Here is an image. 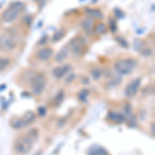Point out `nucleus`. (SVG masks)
I'll return each instance as SVG.
<instances>
[{
  "instance_id": "1",
  "label": "nucleus",
  "mask_w": 155,
  "mask_h": 155,
  "mask_svg": "<svg viewBox=\"0 0 155 155\" xmlns=\"http://www.w3.org/2000/svg\"><path fill=\"white\" fill-rule=\"evenodd\" d=\"M32 147H33V141L27 134H25V136L20 137L17 140L16 143H15L14 149L20 155H26L31 151Z\"/></svg>"
},
{
  "instance_id": "2",
  "label": "nucleus",
  "mask_w": 155,
  "mask_h": 155,
  "mask_svg": "<svg viewBox=\"0 0 155 155\" xmlns=\"http://www.w3.org/2000/svg\"><path fill=\"white\" fill-rule=\"evenodd\" d=\"M137 65V62L134 59H125V60H119L115 63V71L118 74H122V76H125V74H131L134 68Z\"/></svg>"
},
{
  "instance_id": "3",
  "label": "nucleus",
  "mask_w": 155,
  "mask_h": 155,
  "mask_svg": "<svg viewBox=\"0 0 155 155\" xmlns=\"http://www.w3.org/2000/svg\"><path fill=\"white\" fill-rule=\"evenodd\" d=\"M32 92L36 95H39L45 89V77L41 74H35L31 78Z\"/></svg>"
},
{
  "instance_id": "4",
  "label": "nucleus",
  "mask_w": 155,
  "mask_h": 155,
  "mask_svg": "<svg viewBox=\"0 0 155 155\" xmlns=\"http://www.w3.org/2000/svg\"><path fill=\"white\" fill-rule=\"evenodd\" d=\"M86 45V41L82 37H74L68 42V48H71L74 55H81L83 53L84 47Z\"/></svg>"
},
{
  "instance_id": "5",
  "label": "nucleus",
  "mask_w": 155,
  "mask_h": 155,
  "mask_svg": "<svg viewBox=\"0 0 155 155\" xmlns=\"http://www.w3.org/2000/svg\"><path fill=\"white\" fill-rule=\"evenodd\" d=\"M17 47V42L12 35H0V48L4 51H12Z\"/></svg>"
},
{
  "instance_id": "6",
  "label": "nucleus",
  "mask_w": 155,
  "mask_h": 155,
  "mask_svg": "<svg viewBox=\"0 0 155 155\" xmlns=\"http://www.w3.org/2000/svg\"><path fill=\"white\" fill-rule=\"evenodd\" d=\"M19 12H20L19 11L14 9L8 6V8L5 9V11L3 12V14H2V16H1L2 21L6 24L12 23V22H14L15 20H17V18L19 17Z\"/></svg>"
},
{
  "instance_id": "7",
  "label": "nucleus",
  "mask_w": 155,
  "mask_h": 155,
  "mask_svg": "<svg viewBox=\"0 0 155 155\" xmlns=\"http://www.w3.org/2000/svg\"><path fill=\"white\" fill-rule=\"evenodd\" d=\"M141 86V79H136L128 84V86L125 89V95L127 97H134L137 94V90Z\"/></svg>"
},
{
  "instance_id": "8",
  "label": "nucleus",
  "mask_w": 155,
  "mask_h": 155,
  "mask_svg": "<svg viewBox=\"0 0 155 155\" xmlns=\"http://www.w3.org/2000/svg\"><path fill=\"white\" fill-rule=\"evenodd\" d=\"M53 55V49L51 48H44L41 50H39L36 54V58L41 61H47L52 57Z\"/></svg>"
},
{
  "instance_id": "9",
  "label": "nucleus",
  "mask_w": 155,
  "mask_h": 155,
  "mask_svg": "<svg viewBox=\"0 0 155 155\" xmlns=\"http://www.w3.org/2000/svg\"><path fill=\"white\" fill-rule=\"evenodd\" d=\"M69 68H71V66L67 65V64L66 65H63V66H58V67H56V68L53 69L52 74H53L56 79H61V78L69 71Z\"/></svg>"
},
{
  "instance_id": "10",
  "label": "nucleus",
  "mask_w": 155,
  "mask_h": 155,
  "mask_svg": "<svg viewBox=\"0 0 155 155\" xmlns=\"http://www.w3.org/2000/svg\"><path fill=\"white\" fill-rule=\"evenodd\" d=\"M68 53H69V48L67 46H64L63 48L56 54V56H55V61H56L57 63H60V62L64 61V60L67 58V56H68Z\"/></svg>"
},
{
  "instance_id": "11",
  "label": "nucleus",
  "mask_w": 155,
  "mask_h": 155,
  "mask_svg": "<svg viewBox=\"0 0 155 155\" xmlns=\"http://www.w3.org/2000/svg\"><path fill=\"white\" fill-rule=\"evenodd\" d=\"M93 24H94V21L92 18H87V19H84L83 22L81 23V26L82 28L87 34H90L92 31H93Z\"/></svg>"
},
{
  "instance_id": "12",
  "label": "nucleus",
  "mask_w": 155,
  "mask_h": 155,
  "mask_svg": "<svg viewBox=\"0 0 155 155\" xmlns=\"http://www.w3.org/2000/svg\"><path fill=\"white\" fill-rule=\"evenodd\" d=\"M85 12H86L90 18H92V19H102L104 18V15H102V12L99 11V9L86 7V8H85Z\"/></svg>"
},
{
  "instance_id": "13",
  "label": "nucleus",
  "mask_w": 155,
  "mask_h": 155,
  "mask_svg": "<svg viewBox=\"0 0 155 155\" xmlns=\"http://www.w3.org/2000/svg\"><path fill=\"white\" fill-rule=\"evenodd\" d=\"M109 118L112 120V121L116 122V123H122V122L125 121V118L122 114L120 113H117V112H111L109 114Z\"/></svg>"
},
{
  "instance_id": "14",
  "label": "nucleus",
  "mask_w": 155,
  "mask_h": 155,
  "mask_svg": "<svg viewBox=\"0 0 155 155\" xmlns=\"http://www.w3.org/2000/svg\"><path fill=\"white\" fill-rule=\"evenodd\" d=\"M22 119H23L25 125H29L30 123H32V122L35 120V114H34L33 112H27Z\"/></svg>"
},
{
  "instance_id": "15",
  "label": "nucleus",
  "mask_w": 155,
  "mask_h": 155,
  "mask_svg": "<svg viewBox=\"0 0 155 155\" xmlns=\"http://www.w3.org/2000/svg\"><path fill=\"white\" fill-rule=\"evenodd\" d=\"M89 155H107V153L106 150L101 148V147H94L89 152Z\"/></svg>"
},
{
  "instance_id": "16",
  "label": "nucleus",
  "mask_w": 155,
  "mask_h": 155,
  "mask_svg": "<svg viewBox=\"0 0 155 155\" xmlns=\"http://www.w3.org/2000/svg\"><path fill=\"white\" fill-rule=\"evenodd\" d=\"M12 126L15 129H21L25 126V123L23 121V119H15L12 121Z\"/></svg>"
},
{
  "instance_id": "17",
  "label": "nucleus",
  "mask_w": 155,
  "mask_h": 155,
  "mask_svg": "<svg viewBox=\"0 0 155 155\" xmlns=\"http://www.w3.org/2000/svg\"><path fill=\"white\" fill-rule=\"evenodd\" d=\"M94 30V32H95L96 34H102V33H104L106 32V26H104V24H102V23H97L95 25V27L93 28Z\"/></svg>"
},
{
  "instance_id": "18",
  "label": "nucleus",
  "mask_w": 155,
  "mask_h": 155,
  "mask_svg": "<svg viewBox=\"0 0 155 155\" xmlns=\"http://www.w3.org/2000/svg\"><path fill=\"white\" fill-rule=\"evenodd\" d=\"M102 76V71L101 68H93L91 71V77L93 80H99Z\"/></svg>"
},
{
  "instance_id": "19",
  "label": "nucleus",
  "mask_w": 155,
  "mask_h": 155,
  "mask_svg": "<svg viewBox=\"0 0 155 155\" xmlns=\"http://www.w3.org/2000/svg\"><path fill=\"white\" fill-rule=\"evenodd\" d=\"M9 7H12V8H14V9H17V11H19V12H21V11H23L25 6H24V4L22 3L21 1H14L11 5H9Z\"/></svg>"
},
{
  "instance_id": "20",
  "label": "nucleus",
  "mask_w": 155,
  "mask_h": 155,
  "mask_svg": "<svg viewBox=\"0 0 155 155\" xmlns=\"http://www.w3.org/2000/svg\"><path fill=\"white\" fill-rule=\"evenodd\" d=\"M64 34H65V31H64V29H60L58 31L56 32V33L53 35V41H58L60 39L62 38V37L64 36Z\"/></svg>"
},
{
  "instance_id": "21",
  "label": "nucleus",
  "mask_w": 155,
  "mask_h": 155,
  "mask_svg": "<svg viewBox=\"0 0 155 155\" xmlns=\"http://www.w3.org/2000/svg\"><path fill=\"white\" fill-rule=\"evenodd\" d=\"M30 139L32 140V141H35V140H37V137H38V130L35 128H33V129H30V130L28 131V134H27Z\"/></svg>"
},
{
  "instance_id": "22",
  "label": "nucleus",
  "mask_w": 155,
  "mask_h": 155,
  "mask_svg": "<svg viewBox=\"0 0 155 155\" xmlns=\"http://www.w3.org/2000/svg\"><path fill=\"white\" fill-rule=\"evenodd\" d=\"M9 64V59H3L0 57V71L5 69Z\"/></svg>"
},
{
  "instance_id": "23",
  "label": "nucleus",
  "mask_w": 155,
  "mask_h": 155,
  "mask_svg": "<svg viewBox=\"0 0 155 155\" xmlns=\"http://www.w3.org/2000/svg\"><path fill=\"white\" fill-rule=\"evenodd\" d=\"M24 23L27 25V26H30L32 24V16L31 15H27V16L24 17Z\"/></svg>"
},
{
  "instance_id": "24",
  "label": "nucleus",
  "mask_w": 155,
  "mask_h": 155,
  "mask_svg": "<svg viewBox=\"0 0 155 155\" xmlns=\"http://www.w3.org/2000/svg\"><path fill=\"white\" fill-rule=\"evenodd\" d=\"M88 93H89L88 90H83V91L80 92L79 95H78V97H79V99H81V101H83V97H85V98H86L87 95H88Z\"/></svg>"
},
{
  "instance_id": "25",
  "label": "nucleus",
  "mask_w": 155,
  "mask_h": 155,
  "mask_svg": "<svg viewBox=\"0 0 155 155\" xmlns=\"http://www.w3.org/2000/svg\"><path fill=\"white\" fill-rule=\"evenodd\" d=\"M63 97H64L63 91L59 92L58 95H57V97H56V101H57V102H61V101H62V99H63Z\"/></svg>"
},
{
  "instance_id": "26",
  "label": "nucleus",
  "mask_w": 155,
  "mask_h": 155,
  "mask_svg": "<svg viewBox=\"0 0 155 155\" xmlns=\"http://www.w3.org/2000/svg\"><path fill=\"white\" fill-rule=\"evenodd\" d=\"M74 78H76V74H71V76H68V77H67V79H66L65 83H66V84H69V83H71V81H74Z\"/></svg>"
},
{
  "instance_id": "27",
  "label": "nucleus",
  "mask_w": 155,
  "mask_h": 155,
  "mask_svg": "<svg viewBox=\"0 0 155 155\" xmlns=\"http://www.w3.org/2000/svg\"><path fill=\"white\" fill-rule=\"evenodd\" d=\"M46 114V107H38V115L39 116H44V115Z\"/></svg>"
},
{
  "instance_id": "28",
  "label": "nucleus",
  "mask_w": 155,
  "mask_h": 155,
  "mask_svg": "<svg viewBox=\"0 0 155 155\" xmlns=\"http://www.w3.org/2000/svg\"><path fill=\"white\" fill-rule=\"evenodd\" d=\"M142 55H145V56H150V55L152 54V52L150 51V50H144V51H142Z\"/></svg>"
},
{
  "instance_id": "29",
  "label": "nucleus",
  "mask_w": 155,
  "mask_h": 155,
  "mask_svg": "<svg viewBox=\"0 0 155 155\" xmlns=\"http://www.w3.org/2000/svg\"><path fill=\"white\" fill-rule=\"evenodd\" d=\"M47 39H48V37H47V36L42 37V38L41 39V41H38V44H37V45H38V46H41V45H42V44H46Z\"/></svg>"
},
{
  "instance_id": "30",
  "label": "nucleus",
  "mask_w": 155,
  "mask_h": 155,
  "mask_svg": "<svg viewBox=\"0 0 155 155\" xmlns=\"http://www.w3.org/2000/svg\"><path fill=\"white\" fill-rule=\"evenodd\" d=\"M110 23H111V26H112V31H115V30H116V24H115V22L113 20H111Z\"/></svg>"
},
{
  "instance_id": "31",
  "label": "nucleus",
  "mask_w": 155,
  "mask_h": 155,
  "mask_svg": "<svg viewBox=\"0 0 155 155\" xmlns=\"http://www.w3.org/2000/svg\"><path fill=\"white\" fill-rule=\"evenodd\" d=\"M117 41H119L120 42H121V44H122V46H123V47H126V48H127V47H128V45H127V42L124 41L122 38H117Z\"/></svg>"
},
{
  "instance_id": "32",
  "label": "nucleus",
  "mask_w": 155,
  "mask_h": 155,
  "mask_svg": "<svg viewBox=\"0 0 155 155\" xmlns=\"http://www.w3.org/2000/svg\"><path fill=\"white\" fill-rule=\"evenodd\" d=\"M85 78H86V77H85ZM82 82H83V83H85V84H89V80L87 79V78H86V79H83V80H82Z\"/></svg>"
},
{
  "instance_id": "33",
  "label": "nucleus",
  "mask_w": 155,
  "mask_h": 155,
  "mask_svg": "<svg viewBox=\"0 0 155 155\" xmlns=\"http://www.w3.org/2000/svg\"><path fill=\"white\" fill-rule=\"evenodd\" d=\"M33 1H38V0H33Z\"/></svg>"
}]
</instances>
